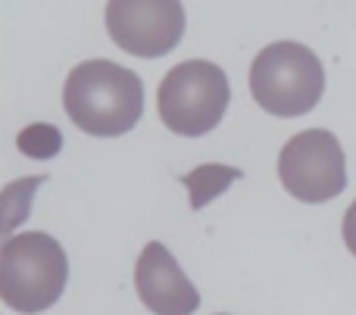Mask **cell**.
<instances>
[{"instance_id": "cell-1", "label": "cell", "mask_w": 356, "mask_h": 315, "mask_svg": "<svg viewBox=\"0 0 356 315\" xmlns=\"http://www.w3.org/2000/svg\"><path fill=\"white\" fill-rule=\"evenodd\" d=\"M63 106L79 131L91 137L129 135L144 116L138 72L113 60H85L66 75Z\"/></svg>"}, {"instance_id": "cell-2", "label": "cell", "mask_w": 356, "mask_h": 315, "mask_svg": "<svg viewBox=\"0 0 356 315\" xmlns=\"http://www.w3.org/2000/svg\"><path fill=\"white\" fill-rule=\"evenodd\" d=\"M69 259L60 241L44 231H22L6 237L0 250V293L10 309L38 315L66 291Z\"/></svg>"}, {"instance_id": "cell-3", "label": "cell", "mask_w": 356, "mask_h": 315, "mask_svg": "<svg viewBox=\"0 0 356 315\" xmlns=\"http://www.w3.org/2000/svg\"><path fill=\"white\" fill-rule=\"evenodd\" d=\"M325 91L322 60L297 41H275L250 62V94L259 110L278 119H297L316 110Z\"/></svg>"}, {"instance_id": "cell-4", "label": "cell", "mask_w": 356, "mask_h": 315, "mask_svg": "<svg viewBox=\"0 0 356 315\" xmlns=\"http://www.w3.org/2000/svg\"><path fill=\"white\" fill-rule=\"evenodd\" d=\"M232 100L228 75L209 60H184L160 81L156 110L172 135L203 137L222 125Z\"/></svg>"}, {"instance_id": "cell-5", "label": "cell", "mask_w": 356, "mask_h": 315, "mask_svg": "<svg viewBox=\"0 0 356 315\" xmlns=\"http://www.w3.org/2000/svg\"><path fill=\"white\" fill-rule=\"evenodd\" d=\"M282 187L300 203H328L347 187V160L341 141L325 128L294 135L278 156Z\"/></svg>"}, {"instance_id": "cell-6", "label": "cell", "mask_w": 356, "mask_h": 315, "mask_svg": "<svg viewBox=\"0 0 356 315\" xmlns=\"http://www.w3.org/2000/svg\"><path fill=\"white\" fill-rule=\"evenodd\" d=\"M110 41L141 60H160L184 37L181 0H106Z\"/></svg>"}, {"instance_id": "cell-7", "label": "cell", "mask_w": 356, "mask_h": 315, "mask_svg": "<svg viewBox=\"0 0 356 315\" xmlns=\"http://www.w3.org/2000/svg\"><path fill=\"white\" fill-rule=\"evenodd\" d=\"M135 287L141 303L154 315H194L200 306L197 287L160 241H150L138 256Z\"/></svg>"}, {"instance_id": "cell-8", "label": "cell", "mask_w": 356, "mask_h": 315, "mask_svg": "<svg viewBox=\"0 0 356 315\" xmlns=\"http://www.w3.org/2000/svg\"><path fill=\"white\" fill-rule=\"evenodd\" d=\"M241 175L244 172H241L238 166H222V162H203V166H197L194 172L181 175V185L188 187L191 210H203L209 200L225 194Z\"/></svg>"}, {"instance_id": "cell-9", "label": "cell", "mask_w": 356, "mask_h": 315, "mask_svg": "<svg viewBox=\"0 0 356 315\" xmlns=\"http://www.w3.org/2000/svg\"><path fill=\"white\" fill-rule=\"evenodd\" d=\"M44 178H25V181H13L6 185L3 191V206H6V216H3V237H13V228L29 216V203H31V194L35 187L41 185Z\"/></svg>"}, {"instance_id": "cell-10", "label": "cell", "mask_w": 356, "mask_h": 315, "mask_svg": "<svg viewBox=\"0 0 356 315\" xmlns=\"http://www.w3.org/2000/svg\"><path fill=\"white\" fill-rule=\"evenodd\" d=\"M63 147V137L56 128L50 125H29V128L19 135V150L29 153L31 160H47V156H56Z\"/></svg>"}, {"instance_id": "cell-11", "label": "cell", "mask_w": 356, "mask_h": 315, "mask_svg": "<svg viewBox=\"0 0 356 315\" xmlns=\"http://www.w3.org/2000/svg\"><path fill=\"white\" fill-rule=\"evenodd\" d=\"M341 237H344L347 250L356 256V200L350 203V210L344 212V225H341Z\"/></svg>"}]
</instances>
